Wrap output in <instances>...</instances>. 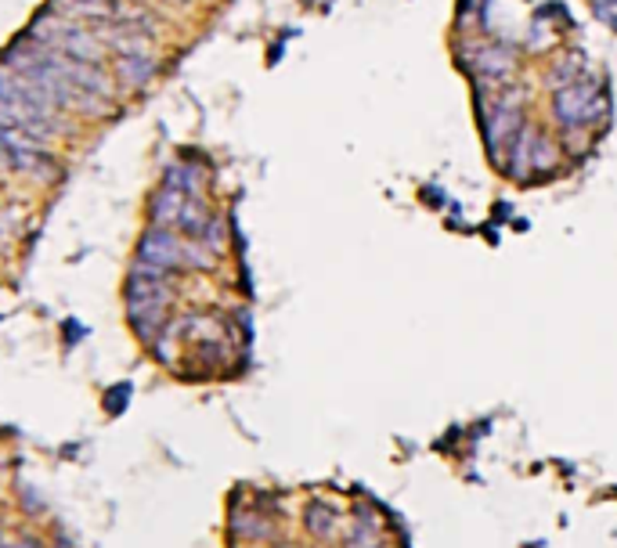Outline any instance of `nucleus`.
Masks as SVG:
<instances>
[{
    "mask_svg": "<svg viewBox=\"0 0 617 548\" xmlns=\"http://www.w3.org/2000/svg\"><path fill=\"white\" fill-rule=\"evenodd\" d=\"M578 76H585V65H581V54L574 51V54H567V58H563V65H560V62L553 65L549 83H553V90H563V87H571Z\"/></svg>",
    "mask_w": 617,
    "mask_h": 548,
    "instance_id": "9d476101",
    "label": "nucleus"
},
{
    "mask_svg": "<svg viewBox=\"0 0 617 548\" xmlns=\"http://www.w3.org/2000/svg\"><path fill=\"white\" fill-rule=\"evenodd\" d=\"M155 69H159V65H155L152 54H123V58L116 62V76H120L123 87H145V83H152Z\"/></svg>",
    "mask_w": 617,
    "mask_h": 548,
    "instance_id": "0eeeda50",
    "label": "nucleus"
},
{
    "mask_svg": "<svg viewBox=\"0 0 617 548\" xmlns=\"http://www.w3.org/2000/svg\"><path fill=\"white\" fill-rule=\"evenodd\" d=\"M185 203H188L185 192L166 188V185H163V188L152 195V203H148V217H152V224H155V228H173V224L181 220Z\"/></svg>",
    "mask_w": 617,
    "mask_h": 548,
    "instance_id": "39448f33",
    "label": "nucleus"
},
{
    "mask_svg": "<svg viewBox=\"0 0 617 548\" xmlns=\"http://www.w3.org/2000/svg\"><path fill=\"white\" fill-rule=\"evenodd\" d=\"M535 141H538V127L523 123V127L516 130V137H513V145H509V170H513V177L531 173V148H535Z\"/></svg>",
    "mask_w": 617,
    "mask_h": 548,
    "instance_id": "1a4fd4ad",
    "label": "nucleus"
},
{
    "mask_svg": "<svg viewBox=\"0 0 617 548\" xmlns=\"http://www.w3.org/2000/svg\"><path fill=\"white\" fill-rule=\"evenodd\" d=\"M127 401H130V386L123 383V386H116V390L105 394V411H109V415H120V411L127 408Z\"/></svg>",
    "mask_w": 617,
    "mask_h": 548,
    "instance_id": "f8f14e48",
    "label": "nucleus"
},
{
    "mask_svg": "<svg viewBox=\"0 0 617 548\" xmlns=\"http://www.w3.org/2000/svg\"><path fill=\"white\" fill-rule=\"evenodd\" d=\"M26 37H33L37 44H44V47H51L58 54H69V58H79V62H95V65H102L105 47H109L95 29H83L79 22L51 12V8L33 15Z\"/></svg>",
    "mask_w": 617,
    "mask_h": 548,
    "instance_id": "f257e3e1",
    "label": "nucleus"
},
{
    "mask_svg": "<svg viewBox=\"0 0 617 548\" xmlns=\"http://www.w3.org/2000/svg\"><path fill=\"white\" fill-rule=\"evenodd\" d=\"M592 4H603V0H592Z\"/></svg>",
    "mask_w": 617,
    "mask_h": 548,
    "instance_id": "4468645a",
    "label": "nucleus"
},
{
    "mask_svg": "<svg viewBox=\"0 0 617 548\" xmlns=\"http://www.w3.org/2000/svg\"><path fill=\"white\" fill-rule=\"evenodd\" d=\"M523 90L520 87H513L509 95L498 102V109L491 112V116H484V134H488V145H491V152L502 145V141H509V137H516V130L523 127V120H520V112H523Z\"/></svg>",
    "mask_w": 617,
    "mask_h": 548,
    "instance_id": "20e7f679",
    "label": "nucleus"
},
{
    "mask_svg": "<svg viewBox=\"0 0 617 548\" xmlns=\"http://www.w3.org/2000/svg\"><path fill=\"white\" fill-rule=\"evenodd\" d=\"M603 90V83L596 76H578L571 87L556 90L553 95V116L563 130H574V127H585V116H588V105L592 98Z\"/></svg>",
    "mask_w": 617,
    "mask_h": 548,
    "instance_id": "7ed1b4c3",
    "label": "nucleus"
},
{
    "mask_svg": "<svg viewBox=\"0 0 617 548\" xmlns=\"http://www.w3.org/2000/svg\"><path fill=\"white\" fill-rule=\"evenodd\" d=\"M473 65H477L480 76H491V79H509V76L516 72V58H513V51H505V47H498V44L480 47L477 58H473Z\"/></svg>",
    "mask_w": 617,
    "mask_h": 548,
    "instance_id": "423d86ee",
    "label": "nucleus"
},
{
    "mask_svg": "<svg viewBox=\"0 0 617 548\" xmlns=\"http://www.w3.org/2000/svg\"><path fill=\"white\" fill-rule=\"evenodd\" d=\"M0 548H40L33 537L29 541H8V534H0Z\"/></svg>",
    "mask_w": 617,
    "mask_h": 548,
    "instance_id": "ddd939ff",
    "label": "nucleus"
},
{
    "mask_svg": "<svg viewBox=\"0 0 617 548\" xmlns=\"http://www.w3.org/2000/svg\"><path fill=\"white\" fill-rule=\"evenodd\" d=\"M556 162H560V148H556L549 137L538 134V141H535V148H531V170H549V166H556Z\"/></svg>",
    "mask_w": 617,
    "mask_h": 548,
    "instance_id": "9b49d317",
    "label": "nucleus"
},
{
    "mask_svg": "<svg viewBox=\"0 0 617 548\" xmlns=\"http://www.w3.org/2000/svg\"><path fill=\"white\" fill-rule=\"evenodd\" d=\"M138 263L155 267L159 274H178L181 267H210V256L196 238H181L178 231L152 224L138 242Z\"/></svg>",
    "mask_w": 617,
    "mask_h": 548,
    "instance_id": "f03ea898",
    "label": "nucleus"
},
{
    "mask_svg": "<svg viewBox=\"0 0 617 548\" xmlns=\"http://www.w3.org/2000/svg\"><path fill=\"white\" fill-rule=\"evenodd\" d=\"M304 527H307L311 537L329 541V537H336V530H339V512H336L329 502H311L307 512H304Z\"/></svg>",
    "mask_w": 617,
    "mask_h": 548,
    "instance_id": "6e6552de",
    "label": "nucleus"
}]
</instances>
